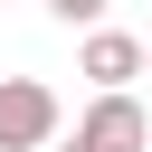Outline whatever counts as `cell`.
Masks as SVG:
<instances>
[{
	"mask_svg": "<svg viewBox=\"0 0 152 152\" xmlns=\"http://www.w3.org/2000/svg\"><path fill=\"white\" fill-rule=\"evenodd\" d=\"M142 76H152V38H142Z\"/></svg>",
	"mask_w": 152,
	"mask_h": 152,
	"instance_id": "5b68a950",
	"label": "cell"
},
{
	"mask_svg": "<svg viewBox=\"0 0 152 152\" xmlns=\"http://www.w3.org/2000/svg\"><path fill=\"white\" fill-rule=\"evenodd\" d=\"M76 76H95V95H133V76H142V38H133V28H86Z\"/></svg>",
	"mask_w": 152,
	"mask_h": 152,
	"instance_id": "3957f363",
	"label": "cell"
},
{
	"mask_svg": "<svg viewBox=\"0 0 152 152\" xmlns=\"http://www.w3.org/2000/svg\"><path fill=\"white\" fill-rule=\"evenodd\" d=\"M48 10H57L66 28H95V19H104V0H48Z\"/></svg>",
	"mask_w": 152,
	"mask_h": 152,
	"instance_id": "277c9868",
	"label": "cell"
},
{
	"mask_svg": "<svg viewBox=\"0 0 152 152\" xmlns=\"http://www.w3.org/2000/svg\"><path fill=\"white\" fill-rule=\"evenodd\" d=\"M76 142H86V152H152V114H142L133 95H95V104L76 114Z\"/></svg>",
	"mask_w": 152,
	"mask_h": 152,
	"instance_id": "7a4b0ae2",
	"label": "cell"
},
{
	"mask_svg": "<svg viewBox=\"0 0 152 152\" xmlns=\"http://www.w3.org/2000/svg\"><path fill=\"white\" fill-rule=\"evenodd\" d=\"M57 86H38V76H0V152H48L57 142Z\"/></svg>",
	"mask_w": 152,
	"mask_h": 152,
	"instance_id": "6da1fadb",
	"label": "cell"
},
{
	"mask_svg": "<svg viewBox=\"0 0 152 152\" xmlns=\"http://www.w3.org/2000/svg\"><path fill=\"white\" fill-rule=\"evenodd\" d=\"M57 152H86V142H57Z\"/></svg>",
	"mask_w": 152,
	"mask_h": 152,
	"instance_id": "8992f818",
	"label": "cell"
}]
</instances>
